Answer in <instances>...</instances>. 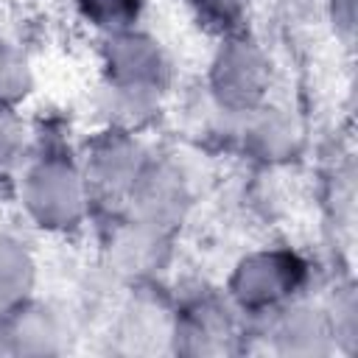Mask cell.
I'll return each instance as SVG.
<instances>
[{"label":"cell","instance_id":"1","mask_svg":"<svg viewBox=\"0 0 358 358\" xmlns=\"http://www.w3.org/2000/svg\"><path fill=\"white\" fill-rule=\"evenodd\" d=\"M95 39L98 78L90 95L95 126L145 134L165 115L176 84L168 45L143 22Z\"/></svg>","mask_w":358,"mask_h":358},{"label":"cell","instance_id":"2","mask_svg":"<svg viewBox=\"0 0 358 358\" xmlns=\"http://www.w3.org/2000/svg\"><path fill=\"white\" fill-rule=\"evenodd\" d=\"M11 199L28 229L48 238H73L95 224V201L76 145L53 131L34 129L31 148L8 179Z\"/></svg>","mask_w":358,"mask_h":358},{"label":"cell","instance_id":"3","mask_svg":"<svg viewBox=\"0 0 358 358\" xmlns=\"http://www.w3.org/2000/svg\"><path fill=\"white\" fill-rule=\"evenodd\" d=\"M313 282L316 266L310 255L282 241H266L232 260L221 291L243 316V322H255L310 294Z\"/></svg>","mask_w":358,"mask_h":358},{"label":"cell","instance_id":"4","mask_svg":"<svg viewBox=\"0 0 358 358\" xmlns=\"http://www.w3.org/2000/svg\"><path fill=\"white\" fill-rule=\"evenodd\" d=\"M199 87L232 126L241 115L274 98L277 62L266 39L249 28L215 36ZM229 134V131H227Z\"/></svg>","mask_w":358,"mask_h":358},{"label":"cell","instance_id":"5","mask_svg":"<svg viewBox=\"0 0 358 358\" xmlns=\"http://www.w3.org/2000/svg\"><path fill=\"white\" fill-rule=\"evenodd\" d=\"M201 193L204 168L199 157L179 145H154L120 210L176 238L193 218Z\"/></svg>","mask_w":358,"mask_h":358},{"label":"cell","instance_id":"6","mask_svg":"<svg viewBox=\"0 0 358 358\" xmlns=\"http://www.w3.org/2000/svg\"><path fill=\"white\" fill-rule=\"evenodd\" d=\"M95 268L117 288L159 282L173 260L176 238L131 218L123 210L101 213L95 218Z\"/></svg>","mask_w":358,"mask_h":358},{"label":"cell","instance_id":"7","mask_svg":"<svg viewBox=\"0 0 358 358\" xmlns=\"http://www.w3.org/2000/svg\"><path fill=\"white\" fill-rule=\"evenodd\" d=\"M246 352V322L221 288L193 282L173 294L171 355L218 358Z\"/></svg>","mask_w":358,"mask_h":358},{"label":"cell","instance_id":"8","mask_svg":"<svg viewBox=\"0 0 358 358\" xmlns=\"http://www.w3.org/2000/svg\"><path fill=\"white\" fill-rule=\"evenodd\" d=\"M154 143L143 131H126L112 126H95L78 145V162L90 185L98 215L123 207L134 179L140 176ZM95 215V218H98Z\"/></svg>","mask_w":358,"mask_h":358},{"label":"cell","instance_id":"9","mask_svg":"<svg viewBox=\"0 0 358 358\" xmlns=\"http://www.w3.org/2000/svg\"><path fill=\"white\" fill-rule=\"evenodd\" d=\"M224 145L238 151L260 171H280L294 165L305 154L308 129L302 115L274 95L252 112L241 115L229 126Z\"/></svg>","mask_w":358,"mask_h":358},{"label":"cell","instance_id":"10","mask_svg":"<svg viewBox=\"0 0 358 358\" xmlns=\"http://www.w3.org/2000/svg\"><path fill=\"white\" fill-rule=\"evenodd\" d=\"M246 350H263L291 358L333 355L336 344L319 296H313L310 291L255 322H246Z\"/></svg>","mask_w":358,"mask_h":358},{"label":"cell","instance_id":"11","mask_svg":"<svg viewBox=\"0 0 358 358\" xmlns=\"http://www.w3.org/2000/svg\"><path fill=\"white\" fill-rule=\"evenodd\" d=\"M126 296L117 302L106 344L117 355H171L173 336V294H165L159 282L123 288Z\"/></svg>","mask_w":358,"mask_h":358},{"label":"cell","instance_id":"12","mask_svg":"<svg viewBox=\"0 0 358 358\" xmlns=\"http://www.w3.org/2000/svg\"><path fill=\"white\" fill-rule=\"evenodd\" d=\"M73 338L70 313L39 294L0 313V355H62Z\"/></svg>","mask_w":358,"mask_h":358},{"label":"cell","instance_id":"13","mask_svg":"<svg viewBox=\"0 0 358 358\" xmlns=\"http://www.w3.org/2000/svg\"><path fill=\"white\" fill-rule=\"evenodd\" d=\"M39 249L22 229H0V313L39 288Z\"/></svg>","mask_w":358,"mask_h":358},{"label":"cell","instance_id":"14","mask_svg":"<svg viewBox=\"0 0 358 358\" xmlns=\"http://www.w3.org/2000/svg\"><path fill=\"white\" fill-rule=\"evenodd\" d=\"M322 213L333 241H350L355 227V165L352 154H338L324 171Z\"/></svg>","mask_w":358,"mask_h":358},{"label":"cell","instance_id":"15","mask_svg":"<svg viewBox=\"0 0 358 358\" xmlns=\"http://www.w3.org/2000/svg\"><path fill=\"white\" fill-rule=\"evenodd\" d=\"M324 319L333 333L336 352L352 355L358 347V291L350 274L336 277L319 296Z\"/></svg>","mask_w":358,"mask_h":358},{"label":"cell","instance_id":"16","mask_svg":"<svg viewBox=\"0 0 358 358\" xmlns=\"http://www.w3.org/2000/svg\"><path fill=\"white\" fill-rule=\"evenodd\" d=\"M36 90V67L28 48L0 31V103L22 106Z\"/></svg>","mask_w":358,"mask_h":358},{"label":"cell","instance_id":"17","mask_svg":"<svg viewBox=\"0 0 358 358\" xmlns=\"http://www.w3.org/2000/svg\"><path fill=\"white\" fill-rule=\"evenodd\" d=\"M70 8L95 36L140 25L145 17V0H70Z\"/></svg>","mask_w":358,"mask_h":358},{"label":"cell","instance_id":"18","mask_svg":"<svg viewBox=\"0 0 358 358\" xmlns=\"http://www.w3.org/2000/svg\"><path fill=\"white\" fill-rule=\"evenodd\" d=\"M255 3L257 0H185V8L190 20L215 39V36L249 28Z\"/></svg>","mask_w":358,"mask_h":358},{"label":"cell","instance_id":"19","mask_svg":"<svg viewBox=\"0 0 358 358\" xmlns=\"http://www.w3.org/2000/svg\"><path fill=\"white\" fill-rule=\"evenodd\" d=\"M34 126L25 120L22 106L0 103V179H11V173L20 168L22 157L31 148Z\"/></svg>","mask_w":358,"mask_h":358},{"label":"cell","instance_id":"20","mask_svg":"<svg viewBox=\"0 0 358 358\" xmlns=\"http://www.w3.org/2000/svg\"><path fill=\"white\" fill-rule=\"evenodd\" d=\"M319 20L330 28L336 42L350 50L355 42V28H358V0H322Z\"/></svg>","mask_w":358,"mask_h":358}]
</instances>
